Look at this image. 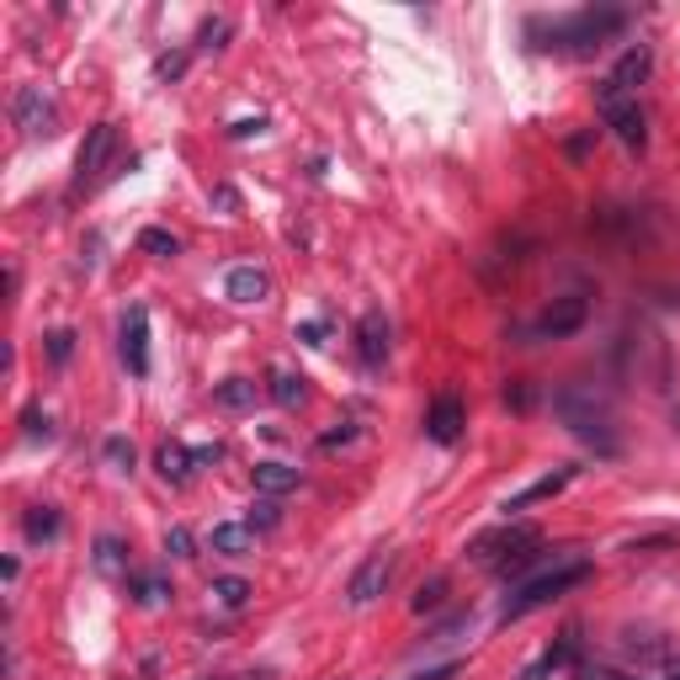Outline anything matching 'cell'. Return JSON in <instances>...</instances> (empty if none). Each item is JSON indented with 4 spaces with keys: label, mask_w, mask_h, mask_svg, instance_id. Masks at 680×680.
Listing matches in <instances>:
<instances>
[{
    "label": "cell",
    "mask_w": 680,
    "mask_h": 680,
    "mask_svg": "<svg viewBox=\"0 0 680 680\" xmlns=\"http://www.w3.org/2000/svg\"><path fill=\"white\" fill-rule=\"evenodd\" d=\"M585 580H591V559H580V553H553V563H548L542 574L510 585V595L500 601V622L532 617V612H542V606H553L563 591L585 585Z\"/></svg>",
    "instance_id": "6da1fadb"
},
{
    "label": "cell",
    "mask_w": 680,
    "mask_h": 680,
    "mask_svg": "<svg viewBox=\"0 0 680 680\" xmlns=\"http://www.w3.org/2000/svg\"><path fill=\"white\" fill-rule=\"evenodd\" d=\"M553 410H559V420L580 436V442L595 446V457H617L622 452V436H617V425H612V410L595 399L591 388H574V384L553 388Z\"/></svg>",
    "instance_id": "7a4b0ae2"
},
{
    "label": "cell",
    "mask_w": 680,
    "mask_h": 680,
    "mask_svg": "<svg viewBox=\"0 0 680 680\" xmlns=\"http://www.w3.org/2000/svg\"><path fill=\"white\" fill-rule=\"evenodd\" d=\"M627 28V11L617 6H585V11H563L548 22V43L542 48H559V54H595L606 37H617Z\"/></svg>",
    "instance_id": "3957f363"
},
{
    "label": "cell",
    "mask_w": 680,
    "mask_h": 680,
    "mask_svg": "<svg viewBox=\"0 0 680 680\" xmlns=\"http://www.w3.org/2000/svg\"><path fill=\"white\" fill-rule=\"evenodd\" d=\"M595 112H601V122H606V128H612L627 149L649 144V118H644V107H638V96H633V90L601 80V86H595Z\"/></svg>",
    "instance_id": "277c9868"
},
{
    "label": "cell",
    "mask_w": 680,
    "mask_h": 680,
    "mask_svg": "<svg viewBox=\"0 0 680 680\" xmlns=\"http://www.w3.org/2000/svg\"><path fill=\"white\" fill-rule=\"evenodd\" d=\"M527 548H537V527H527V521H505V527L478 532L474 542H468V559L500 569V563H510L516 553H527Z\"/></svg>",
    "instance_id": "5b68a950"
},
{
    "label": "cell",
    "mask_w": 680,
    "mask_h": 680,
    "mask_svg": "<svg viewBox=\"0 0 680 680\" xmlns=\"http://www.w3.org/2000/svg\"><path fill=\"white\" fill-rule=\"evenodd\" d=\"M112 154H118V122H96L86 133V144H80V154H75V181H69V192L96 186V181L107 176Z\"/></svg>",
    "instance_id": "8992f818"
},
{
    "label": "cell",
    "mask_w": 680,
    "mask_h": 680,
    "mask_svg": "<svg viewBox=\"0 0 680 680\" xmlns=\"http://www.w3.org/2000/svg\"><path fill=\"white\" fill-rule=\"evenodd\" d=\"M585 320H591V298H585V293H563V298H553V303L537 314L532 335H537V341H569V335H580V330H585Z\"/></svg>",
    "instance_id": "52a82bcc"
},
{
    "label": "cell",
    "mask_w": 680,
    "mask_h": 680,
    "mask_svg": "<svg viewBox=\"0 0 680 680\" xmlns=\"http://www.w3.org/2000/svg\"><path fill=\"white\" fill-rule=\"evenodd\" d=\"M11 118L17 128L28 133V139H54L60 133V107H54V96H43V86H22L11 96Z\"/></svg>",
    "instance_id": "ba28073f"
},
{
    "label": "cell",
    "mask_w": 680,
    "mask_h": 680,
    "mask_svg": "<svg viewBox=\"0 0 680 680\" xmlns=\"http://www.w3.org/2000/svg\"><path fill=\"white\" fill-rule=\"evenodd\" d=\"M463 425H468L463 399H457V393H436L431 410H425V436H431L436 446H457L463 442Z\"/></svg>",
    "instance_id": "9c48e42d"
},
{
    "label": "cell",
    "mask_w": 680,
    "mask_h": 680,
    "mask_svg": "<svg viewBox=\"0 0 680 680\" xmlns=\"http://www.w3.org/2000/svg\"><path fill=\"white\" fill-rule=\"evenodd\" d=\"M118 346H122L128 373H133V378H144V373H149V309H144V303H133V309L122 314Z\"/></svg>",
    "instance_id": "30bf717a"
},
{
    "label": "cell",
    "mask_w": 680,
    "mask_h": 680,
    "mask_svg": "<svg viewBox=\"0 0 680 680\" xmlns=\"http://www.w3.org/2000/svg\"><path fill=\"white\" fill-rule=\"evenodd\" d=\"M356 356H361V367H367V373H384V361H388V320H384V309H367V314L356 320Z\"/></svg>",
    "instance_id": "8fae6325"
},
{
    "label": "cell",
    "mask_w": 680,
    "mask_h": 680,
    "mask_svg": "<svg viewBox=\"0 0 680 680\" xmlns=\"http://www.w3.org/2000/svg\"><path fill=\"white\" fill-rule=\"evenodd\" d=\"M388 580H393V553H373V559L361 563L352 574V585H346V601L352 606H373L378 595L388 591Z\"/></svg>",
    "instance_id": "7c38bea8"
},
{
    "label": "cell",
    "mask_w": 680,
    "mask_h": 680,
    "mask_svg": "<svg viewBox=\"0 0 680 680\" xmlns=\"http://www.w3.org/2000/svg\"><path fill=\"white\" fill-rule=\"evenodd\" d=\"M574 474H580V468L569 463V468H559V474H542V478H532V484H527L521 495H510V500H505V521H510L516 510H532V505H542V500H559L563 489L574 484Z\"/></svg>",
    "instance_id": "4fadbf2b"
},
{
    "label": "cell",
    "mask_w": 680,
    "mask_h": 680,
    "mask_svg": "<svg viewBox=\"0 0 680 680\" xmlns=\"http://www.w3.org/2000/svg\"><path fill=\"white\" fill-rule=\"evenodd\" d=\"M649 75H654V48H649V43H633V48L612 64V75H606V80L638 96V86H649Z\"/></svg>",
    "instance_id": "5bb4252c"
},
{
    "label": "cell",
    "mask_w": 680,
    "mask_h": 680,
    "mask_svg": "<svg viewBox=\"0 0 680 680\" xmlns=\"http://www.w3.org/2000/svg\"><path fill=\"white\" fill-rule=\"evenodd\" d=\"M250 478H256V495H267V500H282V495H293L298 484H303V468L267 457V463H256V468H250Z\"/></svg>",
    "instance_id": "9a60e30c"
},
{
    "label": "cell",
    "mask_w": 680,
    "mask_h": 680,
    "mask_svg": "<svg viewBox=\"0 0 680 680\" xmlns=\"http://www.w3.org/2000/svg\"><path fill=\"white\" fill-rule=\"evenodd\" d=\"M574 649H580V633H574V627H569V633H563L559 644H553V649H542L532 659V665H527V670H521V680H553L563 670V665H569V659H574Z\"/></svg>",
    "instance_id": "2e32d148"
},
{
    "label": "cell",
    "mask_w": 680,
    "mask_h": 680,
    "mask_svg": "<svg viewBox=\"0 0 680 680\" xmlns=\"http://www.w3.org/2000/svg\"><path fill=\"white\" fill-rule=\"evenodd\" d=\"M207 542H213V553H224V559H245V553H256V527H250V521H218Z\"/></svg>",
    "instance_id": "e0dca14e"
},
{
    "label": "cell",
    "mask_w": 680,
    "mask_h": 680,
    "mask_svg": "<svg viewBox=\"0 0 680 680\" xmlns=\"http://www.w3.org/2000/svg\"><path fill=\"white\" fill-rule=\"evenodd\" d=\"M154 468H160V478H165V484H186V478L197 474L203 463H197V452H192V446L165 442L160 452H154Z\"/></svg>",
    "instance_id": "ac0fdd59"
},
{
    "label": "cell",
    "mask_w": 680,
    "mask_h": 680,
    "mask_svg": "<svg viewBox=\"0 0 680 680\" xmlns=\"http://www.w3.org/2000/svg\"><path fill=\"white\" fill-rule=\"evenodd\" d=\"M224 293L235 298V303H267L271 277L261 267H235L229 277H224Z\"/></svg>",
    "instance_id": "d6986e66"
},
{
    "label": "cell",
    "mask_w": 680,
    "mask_h": 680,
    "mask_svg": "<svg viewBox=\"0 0 680 680\" xmlns=\"http://www.w3.org/2000/svg\"><path fill=\"white\" fill-rule=\"evenodd\" d=\"M128 595H133V606H144V612H160L165 601H171V580L165 574H154V569H144V574H128Z\"/></svg>",
    "instance_id": "ffe728a7"
},
{
    "label": "cell",
    "mask_w": 680,
    "mask_h": 680,
    "mask_svg": "<svg viewBox=\"0 0 680 680\" xmlns=\"http://www.w3.org/2000/svg\"><path fill=\"white\" fill-rule=\"evenodd\" d=\"M267 393H271V404H282V410H298L303 399H309V384H303V373H293V367H271V378H267Z\"/></svg>",
    "instance_id": "44dd1931"
},
{
    "label": "cell",
    "mask_w": 680,
    "mask_h": 680,
    "mask_svg": "<svg viewBox=\"0 0 680 680\" xmlns=\"http://www.w3.org/2000/svg\"><path fill=\"white\" fill-rule=\"evenodd\" d=\"M213 410H224V414L256 410V384L250 378H224V384L213 388Z\"/></svg>",
    "instance_id": "7402d4cb"
},
{
    "label": "cell",
    "mask_w": 680,
    "mask_h": 680,
    "mask_svg": "<svg viewBox=\"0 0 680 680\" xmlns=\"http://www.w3.org/2000/svg\"><path fill=\"white\" fill-rule=\"evenodd\" d=\"M22 532H28V542H60L64 521L54 505H32L28 516H22Z\"/></svg>",
    "instance_id": "603a6c76"
},
{
    "label": "cell",
    "mask_w": 680,
    "mask_h": 680,
    "mask_svg": "<svg viewBox=\"0 0 680 680\" xmlns=\"http://www.w3.org/2000/svg\"><path fill=\"white\" fill-rule=\"evenodd\" d=\"M96 569L101 574H122L128 580V548H122V537H96Z\"/></svg>",
    "instance_id": "cb8c5ba5"
},
{
    "label": "cell",
    "mask_w": 680,
    "mask_h": 680,
    "mask_svg": "<svg viewBox=\"0 0 680 680\" xmlns=\"http://www.w3.org/2000/svg\"><path fill=\"white\" fill-rule=\"evenodd\" d=\"M256 595V585L250 580H239V574H224V580H213V601L224 606V612H239L245 601Z\"/></svg>",
    "instance_id": "d4e9b609"
},
{
    "label": "cell",
    "mask_w": 680,
    "mask_h": 680,
    "mask_svg": "<svg viewBox=\"0 0 680 680\" xmlns=\"http://www.w3.org/2000/svg\"><path fill=\"white\" fill-rule=\"evenodd\" d=\"M139 250H144V256H154V261H176L181 239L171 235V229H144V235H139Z\"/></svg>",
    "instance_id": "484cf974"
},
{
    "label": "cell",
    "mask_w": 680,
    "mask_h": 680,
    "mask_svg": "<svg viewBox=\"0 0 680 680\" xmlns=\"http://www.w3.org/2000/svg\"><path fill=\"white\" fill-rule=\"evenodd\" d=\"M101 457H107L112 474H133V457H139V452H133L128 436H107V442H101Z\"/></svg>",
    "instance_id": "4316f807"
},
{
    "label": "cell",
    "mask_w": 680,
    "mask_h": 680,
    "mask_svg": "<svg viewBox=\"0 0 680 680\" xmlns=\"http://www.w3.org/2000/svg\"><path fill=\"white\" fill-rule=\"evenodd\" d=\"M446 601V574H431V580H425V585H420V591H414V612H420V617H425V612H436V606H442Z\"/></svg>",
    "instance_id": "83f0119b"
},
{
    "label": "cell",
    "mask_w": 680,
    "mask_h": 680,
    "mask_svg": "<svg viewBox=\"0 0 680 680\" xmlns=\"http://www.w3.org/2000/svg\"><path fill=\"white\" fill-rule=\"evenodd\" d=\"M250 527H256V532H277V527H282V510H277V500H267V495H261V500L250 505Z\"/></svg>",
    "instance_id": "f1b7e54d"
},
{
    "label": "cell",
    "mask_w": 680,
    "mask_h": 680,
    "mask_svg": "<svg viewBox=\"0 0 680 680\" xmlns=\"http://www.w3.org/2000/svg\"><path fill=\"white\" fill-rule=\"evenodd\" d=\"M22 436H28V442H48V436H54V420H48V410H28V414H22Z\"/></svg>",
    "instance_id": "f546056e"
},
{
    "label": "cell",
    "mask_w": 680,
    "mask_h": 680,
    "mask_svg": "<svg viewBox=\"0 0 680 680\" xmlns=\"http://www.w3.org/2000/svg\"><path fill=\"white\" fill-rule=\"evenodd\" d=\"M69 356H75V330H48V361L64 367Z\"/></svg>",
    "instance_id": "4dcf8cb0"
},
{
    "label": "cell",
    "mask_w": 680,
    "mask_h": 680,
    "mask_svg": "<svg viewBox=\"0 0 680 680\" xmlns=\"http://www.w3.org/2000/svg\"><path fill=\"white\" fill-rule=\"evenodd\" d=\"M165 553H171V559H197V553H192V532H186V527H171V532H165Z\"/></svg>",
    "instance_id": "1f68e13d"
},
{
    "label": "cell",
    "mask_w": 680,
    "mask_h": 680,
    "mask_svg": "<svg viewBox=\"0 0 680 680\" xmlns=\"http://www.w3.org/2000/svg\"><path fill=\"white\" fill-rule=\"evenodd\" d=\"M224 37H229V22H224V17H218V22H203V32H197L203 48H224Z\"/></svg>",
    "instance_id": "d6a6232c"
},
{
    "label": "cell",
    "mask_w": 680,
    "mask_h": 680,
    "mask_svg": "<svg viewBox=\"0 0 680 680\" xmlns=\"http://www.w3.org/2000/svg\"><path fill=\"white\" fill-rule=\"evenodd\" d=\"M356 442V420H341V431H325V452H335V446H352Z\"/></svg>",
    "instance_id": "836d02e7"
},
{
    "label": "cell",
    "mask_w": 680,
    "mask_h": 680,
    "mask_svg": "<svg viewBox=\"0 0 680 680\" xmlns=\"http://www.w3.org/2000/svg\"><path fill=\"white\" fill-rule=\"evenodd\" d=\"M181 69H186V54H160V60H154V75H160V80H176Z\"/></svg>",
    "instance_id": "e575fe53"
},
{
    "label": "cell",
    "mask_w": 680,
    "mask_h": 680,
    "mask_svg": "<svg viewBox=\"0 0 680 680\" xmlns=\"http://www.w3.org/2000/svg\"><path fill=\"white\" fill-rule=\"evenodd\" d=\"M574 680H638V676H622V670H601V665H580Z\"/></svg>",
    "instance_id": "d590c367"
},
{
    "label": "cell",
    "mask_w": 680,
    "mask_h": 680,
    "mask_svg": "<svg viewBox=\"0 0 680 680\" xmlns=\"http://www.w3.org/2000/svg\"><path fill=\"white\" fill-rule=\"evenodd\" d=\"M505 404H510V410H532V388L510 384V388H505Z\"/></svg>",
    "instance_id": "8d00e7d4"
},
{
    "label": "cell",
    "mask_w": 680,
    "mask_h": 680,
    "mask_svg": "<svg viewBox=\"0 0 680 680\" xmlns=\"http://www.w3.org/2000/svg\"><path fill=\"white\" fill-rule=\"evenodd\" d=\"M267 128V118H239V122H229V139H256Z\"/></svg>",
    "instance_id": "74e56055"
},
{
    "label": "cell",
    "mask_w": 680,
    "mask_h": 680,
    "mask_svg": "<svg viewBox=\"0 0 680 680\" xmlns=\"http://www.w3.org/2000/svg\"><path fill=\"white\" fill-rule=\"evenodd\" d=\"M213 207H224V213H239V192H235V186H213Z\"/></svg>",
    "instance_id": "f35d334b"
},
{
    "label": "cell",
    "mask_w": 680,
    "mask_h": 680,
    "mask_svg": "<svg viewBox=\"0 0 680 680\" xmlns=\"http://www.w3.org/2000/svg\"><path fill=\"white\" fill-rule=\"evenodd\" d=\"M298 341H303V346H325V325H320V320L298 325Z\"/></svg>",
    "instance_id": "ab89813d"
},
{
    "label": "cell",
    "mask_w": 680,
    "mask_h": 680,
    "mask_svg": "<svg viewBox=\"0 0 680 680\" xmlns=\"http://www.w3.org/2000/svg\"><path fill=\"white\" fill-rule=\"evenodd\" d=\"M665 680H680V665H670V676H665Z\"/></svg>",
    "instance_id": "60d3db41"
},
{
    "label": "cell",
    "mask_w": 680,
    "mask_h": 680,
    "mask_svg": "<svg viewBox=\"0 0 680 680\" xmlns=\"http://www.w3.org/2000/svg\"><path fill=\"white\" fill-rule=\"evenodd\" d=\"M670 425H676V431H680V410H676V420H670Z\"/></svg>",
    "instance_id": "b9f144b4"
}]
</instances>
